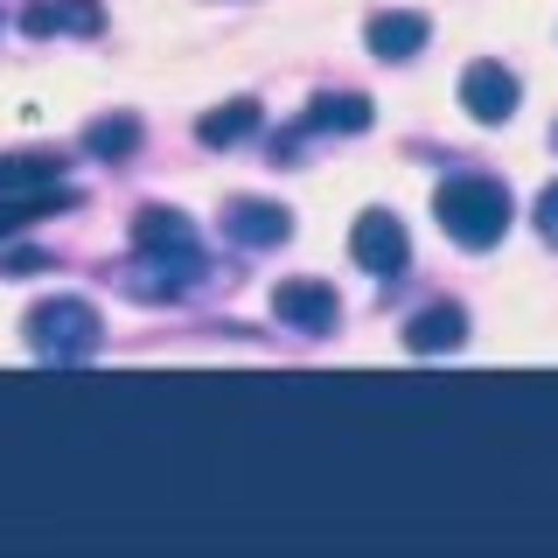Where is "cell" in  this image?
<instances>
[{"instance_id":"5b68a950","label":"cell","mask_w":558,"mask_h":558,"mask_svg":"<svg viewBox=\"0 0 558 558\" xmlns=\"http://www.w3.org/2000/svg\"><path fill=\"white\" fill-rule=\"evenodd\" d=\"M223 231H231V244H244V252H272V244L293 238V217H287V203L238 196L231 209H223Z\"/></svg>"},{"instance_id":"7a4b0ae2","label":"cell","mask_w":558,"mask_h":558,"mask_svg":"<svg viewBox=\"0 0 558 558\" xmlns=\"http://www.w3.org/2000/svg\"><path fill=\"white\" fill-rule=\"evenodd\" d=\"M98 307L92 301H43L28 314V349L43 363H84V356H98Z\"/></svg>"},{"instance_id":"7c38bea8","label":"cell","mask_w":558,"mask_h":558,"mask_svg":"<svg viewBox=\"0 0 558 558\" xmlns=\"http://www.w3.org/2000/svg\"><path fill=\"white\" fill-rule=\"evenodd\" d=\"M140 147V119L133 112H105L84 126V154H98V161H126V154Z\"/></svg>"},{"instance_id":"277c9868","label":"cell","mask_w":558,"mask_h":558,"mask_svg":"<svg viewBox=\"0 0 558 558\" xmlns=\"http://www.w3.org/2000/svg\"><path fill=\"white\" fill-rule=\"evenodd\" d=\"M349 252H356V266L363 272H405V258H412V238H405V223L391 217V209H363L356 217V231H349Z\"/></svg>"},{"instance_id":"3957f363","label":"cell","mask_w":558,"mask_h":558,"mask_svg":"<svg viewBox=\"0 0 558 558\" xmlns=\"http://www.w3.org/2000/svg\"><path fill=\"white\" fill-rule=\"evenodd\" d=\"M272 314L293 328V336H328L336 314H342V301H336L328 279H279V287H272Z\"/></svg>"},{"instance_id":"6da1fadb","label":"cell","mask_w":558,"mask_h":558,"mask_svg":"<svg viewBox=\"0 0 558 558\" xmlns=\"http://www.w3.org/2000/svg\"><path fill=\"white\" fill-rule=\"evenodd\" d=\"M433 217L447 223L453 244L488 252V244L510 231V189L488 182V174H453V182H440V196H433Z\"/></svg>"},{"instance_id":"ba28073f","label":"cell","mask_w":558,"mask_h":558,"mask_svg":"<svg viewBox=\"0 0 558 558\" xmlns=\"http://www.w3.org/2000/svg\"><path fill=\"white\" fill-rule=\"evenodd\" d=\"M426 14H405V8H391V14H371V28H363V43H371V57H384V63H405V57H418L426 49Z\"/></svg>"},{"instance_id":"5bb4252c","label":"cell","mask_w":558,"mask_h":558,"mask_svg":"<svg viewBox=\"0 0 558 558\" xmlns=\"http://www.w3.org/2000/svg\"><path fill=\"white\" fill-rule=\"evenodd\" d=\"M57 182V161L35 154V161H0V196H35V189Z\"/></svg>"},{"instance_id":"8992f818","label":"cell","mask_w":558,"mask_h":558,"mask_svg":"<svg viewBox=\"0 0 558 558\" xmlns=\"http://www.w3.org/2000/svg\"><path fill=\"white\" fill-rule=\"evenodd\" d=\"M133 244L147 258H203V231L182 209H140L133 217Z\"/></svg>"},{"instance_id":"30bf717a","label":"cell","mask_w":558,"mask_h":558,"mask_svg":"<svg viewBox=\"0 0 558 558\" xmlns=\"http://www.w3.org/2000/svg\"><path fill=\"white\" fill-rule=\"evenodd\" d=\"M28 35H57V28H77V35H98L105 28V8L98 0H43V8L22 14Z\"/></svg>"},{"instance_id":"9c48e42d","label":"cell","mask_w":558,"mask_h":558,"mask_svg":"<svg viewBox=\"0 0 558 558\" xmlns=\"http://www.w3.org/2000/svg\"><path fill=\"white\" fill-rule=\"evenodd\" d=\"M468 342V314L461 307H426V314H412V328H405V349L412 356H447V349H461Z\"/></svg>"},{"instance_id":"4fadbf2b","label":"cell","mask_w":558,"mask_h":558,"mask_svg":"<svg viewBox=\"0 0 558 558\" xmlns=\"http://www.w3.org/2000/svg\"><path fill=\"white\" fill-rule=\"evenodd\" d=\"M196 133H203V147H238V140H252V133H258V105H252V98L217 105V112H209Z\"/></svg>"},{"instance_id":"2e32d148","label":"cell","mask_w":558,"mask_h":558,"mask_svg":"<svg viewBox=\"0 0 558 558\" xmlns=\"http://www.w3.org/2000/svg\"><path fill=\"white\" fill-rule=\"evenodd\" d=\"M551 147H558V126H551Z\"/></svg>"},{"instance_id":"9a60e30c","label":"cell","mask_w":558,"mask_h":558,"mask_svg":"<svg viewBox=\"0 0 558 558\" xmlns=\"http://www.w3.org/2000/svg\"><path fill=\"white\" fill-rule=\"evenodd\" d=\"M537 231H545V238L558 244V182L545 189V196H537Z\"/></svg>"},{"instance_id":"52a82bcc","label":"cell","mask_w":558,"mask_h":558,"mask_svg":"<svg viewBox=\"0 0 558 558\" xmlns=\"http://www.w3.org/2000/svg\"><path fill=\"white\" fill-rule=\"evenodd\" d=\"M461 105L482 119V126H502L517 112V77L502 63H468L461 70Z\"/></svg>"},{"instance_id":"8fae6325","label":"cell","mask_w":558,"mask_h":558,"mask_svg":"<svg viewBox=\"0 0 558 558\" xmlns=\"http://www.w3.org/2000/svg\"><path fill=\"white\" fill-rule=\"evenodd\" d=\"M307 126H314V133H363V126H371V98H356V92H328V98H314V105H307Z\"/></svg>"}]
</instances>
